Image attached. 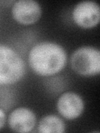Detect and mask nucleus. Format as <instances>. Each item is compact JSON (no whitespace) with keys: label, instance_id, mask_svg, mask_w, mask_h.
<instances>
[{"label":"nucleus","instance_id":"2","mask_svg":"<svg viewBox=\"0 0 100 133\" xmlns=\"http://www.w3.org/2000/svg\"><path fill=\"white\" fill-rule=\"evenodd\" d=\"M25 73V64L18 53L6 45L0 44V85L18 82Z\"/></svg>","mask_w":100,"mask_h":133},{"label":"nucleus","instance_id":"5","mask_svg":"<svg viewBox=\"0 0 100 133\" xmlns=\"http://www.w3.org/2000/svg\"><path fill=\"white\" fill-rule=\"evenodd\" d=\"M41 14V6L33 0H18L14 3L12 8V18L21 24L34 23L40 18Z\"/></svg>","mask_w":100,"mask_h":133},{"label":"nucleus","instance_id":"1","mask_svg":"<svg viewBox=\"0 0 100 133\" xmlns=\"http://www.w3.org/2000/svg\"><path fill=\"white\" fill-rule=\"evenodd\" d=\"M67 54L62 46L51 42H42L32 48L28 62L33 72L40 76H53L64 68Z\"/></svg>","mask_w":100,"mask_h":133},{"label":"nucleus","instance_id":"3","mask_svg":"<svg viewBox=\"0 0 100 133\" xmlns=\"http://www.w3.org/2000/svg\"><path fill=\"white\" fill-rule=\"evenodd\" d=\"M71 66L77 73L92 77L100 72V52L90 46L78 48L71 57Z\"/></svg>","mask_w":100,"mask_h":133},{"label":"nucleus","instance_id":"8","mask_svg":"<svg viewBox=\"0 0 100 133\" xmlns=\"http://www.w3.org/2000/svg\"><path fill=\"white\" fill-rule=\"evenodd\" d=\"M38 131L41 133H63L65 131V124L55 115H48L39 122Z\"/></svg>","mask_w":100,"mask_h":133},{"label":"nucleus","instance_id":"7","mask_svg":"<svg viewBox=\"0 0 100 133\" xmlns=\"http://www.w3.org/2000/svg\"><path fill=\"white\" fill-rule=\"evenodd\" d=\"M36 124L34 112L26 107H18L12 111L8 116V125L14 131L29 132Z\"/></svg>","mask_w":100,"mask_h":133},{"label":"nucleus","instance_id":"4","mask_svg":"<svg viewBox=\"0 0 100 133\" xmlns=\"http://www.w3.org/2000/svg\"><path fill=\"white\" fill-rule=\"evenodd\" d=\"M73 18L78 26L82 28H92L100 21V8L94 1H83L74 7Z\"/></svg>","mask_w":100,"mask_h":133},{"label":"nucleus","instance_id":"6","mask_svg":"<svg viewBox=\"0 0 100 133\" xmlns=\"http://www.w3.org/2000/svg\"><path fill=\"white\" fill-rule=\"evenodd\" d=\"M58 112L68 120H73L83 113L84 103L82 97L73 91H68L60 96L57 102Z\"/></svg>","mask_w":100,"mask_h":133},{"label":"nucleus","instance_id":"9","mask_svg":"<svg viewBox=\"0 0 100 133\" xmlns=\"http://www.w3.org/2000/svg\"><path fill=\"white\" fill-rule=\"evenodd\" d=\"M6 122V115L4 111L0 108V129H2Z\"/></svg>","mask_w":100,"mask_h":133}]
</instances>
